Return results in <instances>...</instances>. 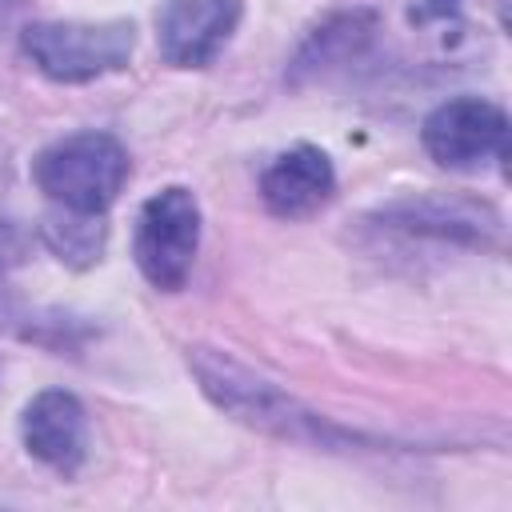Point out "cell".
Instances as JSON below:
<instances>
[{
    "label": "cell",
    "mask_w": 512,
    "mask_h": 512,
    "mask_svg": "<svg viewBox=\"0 0 512 512\" xmlns=\"http://www.w3.org/2000/svg\"><path fill=\"white\" fill-rule=\"evenodd\" d=\"M20 432H24V448L56 468V472H76L84 464V452H88V420H84V408L72 392H60V388H48L40 392L24 416H20Z\"/></svg>",
    "instance_id": "cell-6"
},
{
    "label": "cell",
    "mask_w": 512,
    "mask_h": 512,
    "mask_svg": "<svg viewBox=\"0 0 512 512\" xmlns=\"http://www.w3.org/2000/svg\"><path fill=\"white\" fill-rule=\"evenodd\" d=\"M32 180L60 212L104 216L128 180V152L108 132H72L36 156Z\"/></svg>",
    "instance_id": "cell-1"
},
{
    "label": "cell",
    "mask_w": 512,
    "mask_h": 512,
    "mask_svg": "<svg viewBox=\"0 0 512 512\" xmlns=\"http://www.w3.org/2000/svg\"><path fill=\"white\" fill-rule=\"evenodd\" d=\"M240 24V0H168L156 16L160 56L176 68H204Z\"/></svg>",
    "instance_id": "cell-5"
},
{
    "label": "cell",
    "mask_w": 512,
    "mask_h": 512,
    "mask_svg": "<svg viewBox=\"0 0 512 512\" xmlns=\"http://www.w3.org/2000/svg\"><path fill=\"white\" fill-rule=\"evenodd\" d=\"M424 148L436 164L472 172L508 156V116L492 100L456 96L424 120Z\"/></svg>",
    "instance_id": "cell-4"
},
{
    "label": "cell",
    "mask_w": 512,
    "mask_h": 512,
    "mask_svg": "<svg viewBox=\"0 0 512 512\" xmlns=\"http://www.w3.org/2000/svg\"><path fill=\"white\" fill-rule=\"evenodd\" d=\"M428 16H456V0H428Z\"/></svg>",
    "instance_id": "cell-9"
},
{
    "label": "cell",
    "mask_w": 512,
    "mask_h": 512,
    "mask_svg": "<svg viewBox=\"0 0 512 512\" xmlns=\"http://www.w3.org/2000/svg\"><path fill=\"white\" fill-rule=\"evenodd\" d=\"M48 240L52 248L60 252V260L68 256H80V260H92L104 244V228H100V216H76V212H64L60 220L48 224Z\"/></svg>",
    "instance_id": "cell-8"
},
{
    "label": "cell",
    "mask_w": 512,
    "mask_h": 512,
    "mask_svg": "<svg viewBox=\"0 0 512 512\" xmlns=\"http://www.w3.org/2000/svg\"><path fill=\"white\" fill-rule=\"evenodd\" d=\"M20 44L44 76L60 84H84L128 64L136 28L132 20H40L24 28Z\"/></svg>",
    "instance_id": "cell-2"
},
{
    "label": "cell",
    "mask_w": 512,
    "mask_h": 512,
    "mask_svg": "<svg viewBox=\"0 0 512 512\" xmlns=\"http://www.w3.org/2000/svg\"><path fill=\"white\" fill-rule=\"evenodd\" d=\"M200 248V204L188 188H164L144 200L136 216L132 256L144 280L160 292H180Z\"/></svg>",
    "instance_id": "cell-3"
},
{
    "label": "cell",
    "mask_w": 512,
    "mask_h": 512,
    "mask_svg": "<svg viewBox=\"0 0 512 512\" xmlns=\"http://www.w3.org/2000/svg\"><path fill=\"white\" fill-rule=\"evenodd\" d=\"M332 188H336V172H332L328 156L312 144H296V148L280 152L260 176V196H264L268 212H276L284 220H304V216L320 212L332 200Z\"/></svg>",
    "instance_id": "cell-7"
}]
</instances>
